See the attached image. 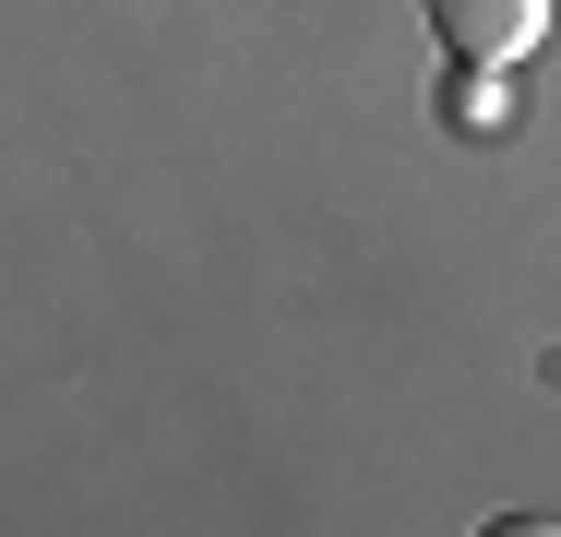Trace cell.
<instances>
[{"label": "cell", "instance_id": "cell-1", "mask_svg": "<svg viewBox=\"0 0 561 537\" xmlns=\"http://www.w3.org/2000/svg\"><path fill=\"white\" fill-rule=\"evenodd\" d=\"M431 12V36H443V60H538L561 24V0H419Z\"/></svg>", "mask_w": 561, "mask_h": 537}, {"label": "cell", "instance_id": "cell-2", "mask_svg": "<svg viewBox=\"0 0 561 537\" xmlns=\"http://www.w3.org/2000/svg\"><path fill=\"white\" fill-rule=\"evenodd\" d=\"M443 119L454 132H514V72L502 60H443Z\"/></svg>", "mask_w": 561, "mask_h": 537}]
</instances>
